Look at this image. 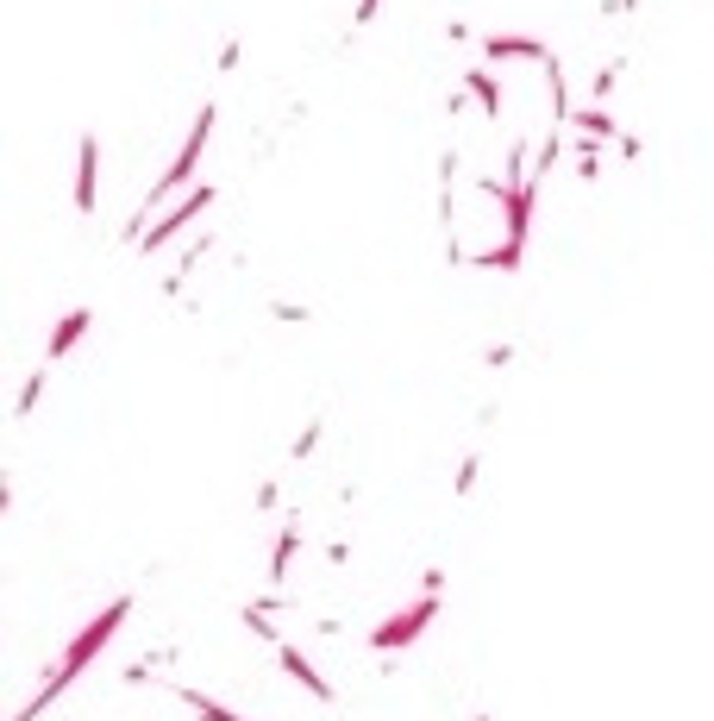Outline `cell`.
I'll use <instances>...</instances> for the list:
<instances>
[{
  "label": "cell",
  "mask_w": 714,
  "mask_h": 721,
  "mask_svg": "<svg viewBox=\"0 0 714 721\" xmlns=\"http://www.w3.org/2000/svg\"><path fill=\"white\" fill-rule=\"evenodd\" d=\"M445 226H451V252L463 264H502L521 245V189L451 170V182H445Z\"/></svg>",
  "instance_id": "cell-2"
},
{
  "label": "cell",
  "mask_w": 714,
  "mask_h": 721,
  "mask_svg": "<svg viewBox=\"0 0 714 721\" xmlns=\"http://www.w3.org/2000/svg\"><path fill=\"white\" fill-rule=\"evenodd\" d=\"M483 107L495 119L502 145L521 163V182L533 189L545 170V151L558 138V70L540 44H502L483 70Z\"/></svg>",
  "instance_id": "cell-1"
}]
</instances>
